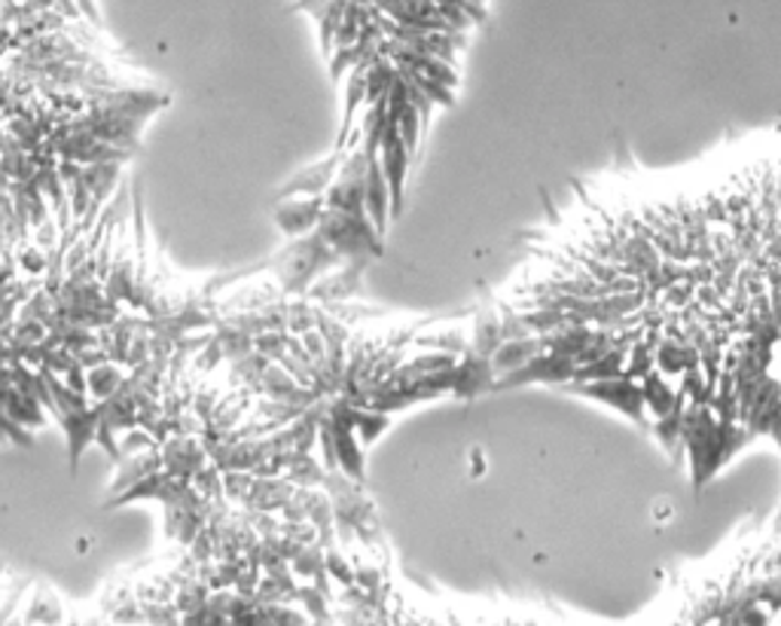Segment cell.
Listing matches in <instances>:
<instances>
[{
    "label": "cell",
    "instance_id": "1",
    "mask_svg": "<svg viewBox=\"0 0 781 626\" xmlns=\"http://www.w3.org/2000/svg\"><path fill=\"white\" fill-rule=\"evenodd\" d=\"M340 263L342 257L315 230L293 239L284 251L272 257V275L288 296H305L321 275H327L330 269L340 267Z\"/></svg>",
    "mask_w": 781,
    "mask_h": 626
},
{
    "label": "cell",
    "instance_id": "2",
    "mask_svg": "<svg viewBox=\"0 0 781 626\" xmlns=\"http://www.w3.org/2000/svg\"><path fill=\"white\" fill-rule=\"evenodd\" d=\"M317 232L342 260H373L382 254V236L369 215H352L342 208H324Z\"/></svg>",
    "mask_w": 781,
    "mask_h": 626
},
{
    "label": "cell",
    "instance_id": "3",
    "mask_svg": "<svg viewBox=\"0 0 781 626\" xmlns=\"http://www.w3.org/2000/svg\"><path fill=\"white\" fill-rule=\"evenodd\" d=\"M562 388L574 392V395L602 400V404L619 409L623 416H629L635 422L647 425V404H644L642 383H635L626 373L607 376V379H590V383H565Z\"/></svg>",
    "mask_w": 781,
    "mask_h": 626
},
{
    "label": "cell",
    "instance_id": "4",
    "mask_svg": "<svg viewBox=\"0 0 781 626\" xmlns=\"http://www.w3.org/2000/svg\"><path fill=\"white\" fill-rule=\"evenodd\" d=\"M376 156L366 154V147H354L348 150V159L342 163L340 175L330 184L327 205L330 208H342L352 215H366V175H369V163Z\"/></svg>",
    "mask_w": 781,
    "mask_h": 626
},
{
    "label": "cell",
    "instance_id": "5",
    "mask_svg": "<svg viewBox=\"0 0 781 626\" xmlns=\"http://www.w3.org/2000/svg\"><path fill=\"white\" fill-rule=\"evenodd\" d=\"M378 159H382V171H385V178H388V187H390V215H394V218H400L406 202V168H409V163H413V154L406 150L404 138H400L397 116L388 114Z\"/></svg>",
    "mask_w": 781,
    "mask_h": 626
},
{
    "label": "cell",
    "instance_id": "6",
    "mask_svg": "<svg viewBox=\"0 0 781 626\" xmlns=\"http://www.w3.org/2000/svg\"><path fill=\"white\" fill-rule=\"evenodd\" d=\"M580 371V361L574 355H562V352H541L538 358L519 367V371L498 376L494 392H504V388H517V385H534V383H550V385H565L571 383Z\"/></svg>",
    "mask_w": 781,
    "mask_h": 626
},
{
    "label": "cell",
    "instance_id": "7",
    "mask_svg": "<svg viewBox=\"0 0 781 626\" xmlns=\"http://www.w3.org/2000/svg\"><path fill=\"white\" fill-rule=\"evenodd\" d=\"M55 422H59V428H62L64 437H67V468H71V477H74L86 447L98 444V431H102V407H98V400H92V404H86V407H76L62 413Z\"/></svg>",
    "mask_w": 781,
    "mask_h": 626
},
{
    "label": "cell",
    "instance_id": "8",
    "mask_svg": "<svg viewBox=\"0 0 781 626\" xmlns=\"http://www.w3.org/2000/svg\"><path fill=\"white\" fill-rule=\"evenodd\" d=\"M345 159H348V150L333 147V154H330L327 159H321V163H315V166L303 168V171H296L290 180H284V184H281V190L272 196V202L296 199V196H327L330 184L336 180V175H340V168Z\"/></svg>",
    "mask_w": 781,
    "mask_h": 626
},
{
    "label": "cell",
    "instance_id": "9",
    "mask_svg": "<svg viewBox=\"0 0 781 626\" xmlns=\"http://www.w3.org/2000/svg\"><path fill=\"white\" fill-rule=\"evenodd\" d=\"M327 208V196H296V199H281L272 202V220L275 227L290 239H300L317 230L321 215Z\"/></svg>",
    "mask_w": 781,
    "mask_h": 626
},
{
    "label": "cell",
    "instance_id": "10",
    "mask_svg": "<svg viewBox=\"0 0 781 626\" xmlns=\"http://www.w3.org/2000/svg\"><path fill=\"white\" fill-rule=\"evenodd\" d=\"M494 383H498V371H494L492 358L470 345L465 355H461V361H458V367H455L452 397L470 404V400H477L479 395L494 392Z\"/></svg>",
    "mask_w": 781,
    "mask_h": 626
},
{
    "label": "cell",
    "instance_id": "11",
    "mask_svg": "<svg viewBox=\"0 0 781 626\" xmlns=\"http://www.w3.org/2000/svg\"><path fill=\"white\" fill-rule=\"evenodd\" d=\"M369 267V260H345V267L321 275L312 288H309V300L315 303H340V300H352L354 294H361V279H364V269Z\"/></svg>",
    "mask_w": 781,
    "mask_h": 626
},
{
    "label": "cell",
    "instance_id": "12",
    "mask_svg": "<svg viewBox=\"0 0 781 626\" xmlns=\"http://www.w3.org/2000/svg\"><path fill=\"white\" fill-rule=\"evenodd\" d=\"M163 461L171 473L192 480L196 471L211 461V452H208L202 435H175L163 444Z\"/></svg>",
    "mask_w": 781,
    "mask_h": 626
},
{
    "label": "cell",
    "instance_id": "13",
    "mask_svg": "<svg viewBox=\"0 0 781 626\" xmlns=\"http://www.w3.org/2000/svg\"><path fill=\"white\" fill-rule=\"evenodd\" d=\"M3 413L13 416L15 422H22L25 428H43V425H50L52 416L50 409L43 407V400L25 392L13 376H3Z\"/></svg>",
    "mask_w": 781,
    "mask_h": 626
},
{
    "label": "cell",
    "instance_id": "14",
    "mask_svg": "<svg viewBox=\"0 0 781 626\" xmlns=\"http://www.w3.org/2000/svg\"><path fill=\"white\" fill-rule=\"evenodd\" d=\"M165 468L163 461V447L159 449H147V452H138V456H126L123 461H116V471L111 477V499L123 495L126 489L138 486L144 477H150L153 471Z\"/></svg>",
    "mask_w": 781,
    "mask_h": 626
},
{
    "label": "cell",
    "instance_id": "15",
    "mask_svg": "<svg viewBox=\"0 0 781 626\" xmlns=\"http://www.w3.org/2000/svg\"><path fill=\"white\" fill-rule=\"evenodd\" d=\"M504 343V327H501V306L492 296H482V303L473 312V340L470 345L492 358L494 352Z\"/></svg>",
    "mask_w": 781,
    "mask_h": 626
},
{
    "label": "cell",
    "instance_id": "16",
    "mask_svg": "<svg viewBox=\"0 0 781 626\" xmlns=\"http://www.w3.org/2000/svg\"><path fill=\"white\" fill-rule=\"evenodd\" d=\"M293 492H296V483H290L284 473H275V477H257L241 508L281 513L284 511V504L293 499Z\"/></svg>",
    "mask_w": 781,
    "mask_h": 626
},
{
    "label": "cell",
    "instance_id": "17",
    "mask_svg": "<svg viewBox=\"0 0 781 626\" xmlns=\"http://www.w3.org/2000/svg\"><path fill=\"white\" fill-rule=\"evenodd\" d=\"M284 296L288 294H284V288L278 282H251L244 284V288H239V291H232L229 296H223V300H217V309H220V319H223L229 312H248V309L272 306V303L284 300Z\"/></svg>",
    "mask_w": 781,
    "mask_h": 626
},
{
    "label": "cell",
    "instance_id": "18",
    "mask_svg": "<svg viewBox=\"0 0 781 626\" xmlns=\"http://www.w3.org/2000/svg\"><path fill=\"white\" fill-rule=\"evenodd\" d=\"M366 215L376 223L378 236L385 239L388 220L394 218V215H390L388 178H385V171H382V159H378V156L369 163V175H366Z\"/></svg>",
    "mask_w": 781,
    "mask_h": 626
},
{
    "label": "cell",
    "instance_id": "19",
    "mask_svg": "<svg viewBox=\"0 0 781 626\" xmlns=\"http://www.w3.org/2000/svg\"><path fill=\"white\" fill-rule=\"evenodd\" d=\"M541 352H546L543 336L541 333H531V336H519V340H504L501 348L492 355V364H494V371H498V376H507V373H513L519 371V367L531 364V361L538 358Z\"/></svg>",
    "mask_w": 781,
    "mask_h": 626
},
{
    "label": "cell",
    "instance_id": "20",
    "mask_svg": "<svg viewBox=\"0 0 781 626\" xmlns=\"http://www.w3.org/2000/svg\"><path fill=\"white\" fill-rule=\"evenodd\" d=\"M208 520L202 513H196L187 504H165V538H171L177 547L187 550L199 532H202Z\"/></svg>",
    "mask_w": 781,
    "mask_h": 626
},
{
    "label": "cell",
    "instance_id": "21",
    "mask_svg": "<svg viewBox=\"0 0 781 626\" xmlns=\"http://www.w3.org/2000/svg\"><path fill=\"white\" fill-rule=\"evenodd\" d=\"M269 364H272V361L265 358L263 352L253 348L248 355L229 361L227 385L229 388H251L253 395H263V376L265 371H269Z\"/></svg>",
    "mask_w": 781,
    "mask_h": 626
},
{
    "label": "cell",
    "instance_id": "22",
    "mask_svg": "<svg viewBox=\"0 0 781 626\" xmlns=\"http://www.w3.org/2000/svg\"><path fill=\"white\" fill-rule=\"evenodd\" d=\"M128 373H132V367H126L123 361L114 358L104 361L98 367H88V397H92V400H107V397H114L128 379Z\"/></svg>",
    "mask_w": 781,
    "mask_h": 626
},
{
    "label": "cell",
    "instance_id": "23",
    "mask_svg": "<svg viewBox=\"0 0 781 626\" xmlns=\"http://www.w3.org/2000/svg\"><path fill=\"white\" fill-rule=\"evenodd\" d=\"M327 465L317 459L315 452H290L284 477L296 486H324L327 480Z\"/></svg>",
    "mask_w": 781,
    "mask_h": 626
},
{
    "label": "cell",
    "instance_id": "24",
    "mask_svg": "<svg viewBox=\"0 0 781 626\" xmlns=\"http://www.w3.org/2000/svg\"><path fill=\"white\" fill-rule=\"evenodd\" d=\"M390 425V413H382V409L373 407H354V428H357V437L361 444L369 447L376 444L378 437L385 435V428Z\"/></svg>",
    "mask_w": 781,
    "mask_h": 626
},
{
    "label": "cell",
    "instance_id": "25",
    "mask_svg": "<svg viewBox=\"0 0 781 626\" xmlns=\"http://www.w3.org/2000/svg\"><path fill=\"white\" fill-rule=\"evenodd\" d=\"M413 348H440V352H455V355H465L470 348V340H465V333L458 327H449V331H430V333H418L413 340Z\"/></svg>",
    "mask_w": 781,
    "mask_h": 626
},
{
    "label": "cell",
    "instance_id": "26",
    "mask_svg": "<svg viewBox=\"0 0 781 626\" xmlns=\"http://www.w3.org/2000/svg\"><path fill=\"white\" fill-rule=\"evenodd\" d=\"M253 340L257 336H251V333L244 331H236V327H227V324H217L215 327V343L220 345V352H223V358L236 361L241 358V355H248V352H253Z\"/></svg>",
    "mask_w": 781,
    "mask_h": 626
},
{
    "label": "cell",
    "instance_id": "27",
    "mask_svg": "<svg viewBox=\"0 0 781 626\" xmlns=\"http://www.w3.org/2000/svg\"><path fill=\"white\" fill-rule=\"evenodd\" d=\"M397 126H400V138H404L406 150L416 156L418 144H421V132H425V123H421V114H418L416 104H406L400 116H397Z\"/></svg>",
    "mask_w": 781,
    "mask_h": 626
},
{
    "label": "cell",
    "instance_id": "28",
    "mask_svg": "<svg viewBox=\"0 0 781 626\" xmlns=\"http://www.w3.org/2000/svg\"><path fill=\"white\" fill-rule=\"evenodd\" d=\"M253 348L263 352L269 361H281L288 355L290 348V331L284 327H272V331H263L257 340H253Z\"/></svg>",
    "mask_w": 781,
    "mask_h": 626
},
{
    "label": "cell",
    "instance_id": "29",
    "mask_svg": "<svg viewBox=\"0 0 781 626\" xmlns=\"http://www.w3.org/2000/svg\"><path fill=\"white\" fill-rule=\"evenodd\" d=\"M361 59H364V50H361V43H354V46H340V50L330 55V80L333 83H342V77L345 74H352L354 67L361 64Z\"/></svg>",
    "mask_w": 781,
    "mask_h": 626
},
{
    "label": "cell",
    "instance_id": "30",
    "mask_svg": "<svg viewBox=\"0 0 781 626\" xmlns=\"http://www.w3.org/2000/svg\"><path fill=\"white\" fill-rule=\"evenodd\" d=\"M163 444L147 431V428H128L119 435V461L126 456H138V452H147V449H159Z\"/></svg>",
    "mask_w": 781,
    "mask_h": 626
},
{
    "label": "cell",
    "instance_id": "31",
    "mask_svg": "<svg viewBox=\"0 0 781 626\" xmlns=\"http://www.w3.org/2000/svg\"><path fill=\"white\" fill-rule=\"evenodd\" d=\"M253 480H257V473L253 471H223L227 499L241 508V504H244V499H248V492H251Z\"/></svg>",
    "mask_w": 781,
    "mask_h": 626
},
{
    "label": "cell",
    "instance_id": "32",
    "mask_svg": "<svg viewBox=\"0 0 781 626\" xmlns=\"http://www.w3.org/2000/svg\"><path fill=\"white\" fill-rule=\"evenodd\" d=\"M25 620H62V608H59V599L52 593H40L34 605L25 612Z\"/></svg>",
    "mask_w": 781,
    "mask_h": 626
},
{
    "label": "cell",
    "instance_id": "33",
    "mask_svg": "<svg viewBox=\"0 0 781 626\" xmlns=\"http://www.w3.org/2000/svg\"><path fill=\"white\" fill-rule=\"evenodd\" d=\"M187 553L199 565L211 563V560H215V535H211V529H208V525H205L202 532H199V538H196V541L189 544Z\"/></svg>",
    "mask_w": 781,
    "mask_h": 626
},
{
    "label": "cell",
    "instance_id": "34",
    "mask_svg": "<svg viewBox=\"0 0 781 626\" xmlns=\"http://www.w3.org/2000/svg\"><path fill=\"white\" fill-rule=\"evenodd\" d=\"M3 437L15 440L19 447H31V435L25 431V425L15 422L13 416H7V413H3Z\"/></svg>",
    "mask_w": 781,
    "mask_h": 626
}]
</instances>
